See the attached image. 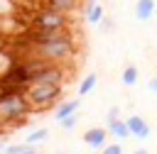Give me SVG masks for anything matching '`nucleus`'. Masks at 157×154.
I'll return each mask as SVG.
<instances>
[{"label": "nucleus", "mask_w": 157, "mask_h": 154, "mask_svg": "<svg viewBox=\"0 0 157 154\" xmlns=\"http://www.w3.org/2000/svg\"><path fill=\"white\" fill-rule=\"evenodd\" d=\"M125 122H128L130 137H135V139H140V142L150 139V134H152V127H150V122H147L142 115H130Z\"/></svg>", "instance_id": "6"}, {"label": "nucleus", "mask_w": 157, "mask_h": 154, "mask_svg": "<svg viewBox=\"0 0 157 154\" xmlns=\"http://www.w3.org/2000/svg\"><path fill=\"white\" fill-rule=\"evenodd\" d=\"M32 27H34V29H66V27H69V17H66V12L44 5L42 10L34 12Z\"/></svg>", "instance_id": "4"}, {"label": "nucleus", "mask_w": 157, "mask_h": 154, "mask_svg": "<svg viewBox=\"0 0 157 154\" xmlns=\"http://www.w3.org/2000/svg\"><path fill=\"white\" fill-rule=\"evenodd\" d=\"M32 49H34V56H39V59H44V61H54V64L69 61V59L74 56V51H76L74 39H71V34H69L66 29H61V32H59L56 37H52V39H44V42L32 44Z\"/></svg>", "instance_id": "1"}, {"label": "nucleus", "mask_w": 157, "mask_h": 154, "mask_svg": "<svg viewBox=\"0 0 157 154\" xmlns=\"http://www.w3.org/2000/svg\"><path fill=\"white\" fill-rule=\"evenodd\" d=\"M2 127H5V122H2V120H0V130H2Z\"/></svg>", "instance_id": "22"}, {"label": "nucleus", "mask_w": 157, "mask_h": 154, "mask_svg": "<svg viewBox=\"0 0 157 154\" xmlns=\"http://www.w3.org/2000/svg\"><path fill=\"white\" fill-rule=\"evenodd\" d=\"M147 88H150V90H152V93H157V76H155V78H152V81H150V86H147Z\"/></svg>", "instance_id": "21"}, {"label": "nucleus", "mask_w": 157, "mask_h": 154, "mask_svg": "<svg viewBox=\"0 0 157 154\" xmlns=\"http://www.w3.org/2000/svg\"><path fill=\"white\" fill-rule=\"evenodd\" d=\"M86 22H88V24H101V22H103V5H98L96 0H88Z\"/></svg>", "instance_id": "11"}, {"label": "nucleus", "mask_w": 157, "mask_h": 154, "mask_svg": "<svg viewBox=\"0 0 157 154\" xmlns=\"http://www.w3.org/2000/svg\"><path fill=\"white\" fill-rule=\"evenodd\" d=\"M7 154H34V149H32V144H10L7 149H5Z\"/></svg>", "instance_id": "16"}, {"label": "nucleus", "mask_w": 157, "mask_h": 154, "mask_svg": "<svg viewBox=\"0 0 157 154\" xmlns=\"http://www.w3.org/2000/svg\"><path fill=\"white\" fill-rule=\"evenodd\" d=\"M59 125H61L64 130H74V127L78 125V112H74V115H69V117H64V120H59Z\"/></svg>", "instance_id": "18"}, {"label": "nucleus", "mask_w": 157, "mask_h": 154, "mask_svg": "<svg viewBox=\"0 0 157 154\" xmlns=\"http://www.w3.org/2000/svg\"><path fill=\"white\" fill-rule=\"evenodd\" d=\"M105 139H108V130L91 127V130L83 132V142H86L91 149H103V147H105Z\"/></svg>", "instance_id": "7"}, {"label": "nucleus", "mask_w": 157, "mask_h": 154, "mask_svg": "<svg viewBox=\"0 0 157 154\" xmlns=\"http://www.w3.org/2000/svg\"><path fill=\"white\" fill-rule=\"evenodd\" d=\"M78 108H81V100H78V98H71V100H59V103H56V110H54V120L59 122V120H64V117H69V115L78 112Z\"/></svg>", "instance_id": "8"}, {"label": "nucleus", "mask_w": 157, "mask_h": 154, "mask_svg": "<svg viewBox=\"0 0 157 154\" xmlns=\"http://www.w3.org/2000/svg\"><path fill=\"white\" fill-rule=\"evenodd\" d=\"M96 86H98V76H96V73L83 76V81L78 83V95H88V93H91Z\"/></svg>", "instance_id": "14"}, {"label": "nucleus", "mask_w": 157, "mask_h": 154, "mask_svg": "<svg viewBox=\"0 0 157 154\" xmlns=\"http://www.w3.org/2000/svg\"><path fill=\"white\" fill-rule=\"evenodd\" d=\"M27 98L32 103V110L42 112L47 108H54L59 100H61V86L59 83H29L27 86Z\"/></svg>", "instance_id": "3"}, {"label": "nucleus", "mask_w": 157, "mask_h": 154, "mask_svg": "<svg viewBox=\"0 0 157 154\" xmlns=\"http://www.w3.org/2000/svg\"><path fill=\"white\" fill-rule=\"evenodd\" d=\"M103 154H123L120 142H115V144H105V147H103Z\"/></svg>", "instance_id": "19"}, {"label": "nucleus", "mask_w": 157, "mask_h": 154, "mask_svg": "<svg viewBox=\"0 0 157 154\" xmlns=\"http://www.w3.org/2000/svg\"><path fill=\"white\" fill-rule=\"evenodd\" d=\"M44 139H49V130L47 127H39V130H34V132L27 134V144H39Z\"/></svg>", "instance_id": "15"}, {"label": "nucleus", "mask_w": 157, "mask_h": 154, "mask_svg": "<svg viewBox=\"0 0 157 154\" xmlns=\"http://www.w3.org/2000/svg\"><path fill=\"white\" fill-rule=\"evenodd\" d=\"M44 5L54 7V10H61V12H71L78 7V0H44Z\"/></svg>", "instance_id": "13"}, {"label": "nucleus", "mask_w": 157, "mask_h": 154, "mask_svg": "<svg viewBox=\"0 0 157 154\" xmlns=\"http://www.w3.org/2000/svg\"><path fill=\"white\" fill-rule=\"evenodd\" d=\"M157 12V2L155 0H137L135 2V17L140 22H150Z\"/></svg>", "instance_id": "9"}, {"label": "nucleus", "mask_w": 157, "mask_h": 154, "mask_svg": "<svg viewBox=\"0 0 157 154\" xmlns=\"http://www.w3.org/2000/svg\"><path fill=\"white\" fill-rule=\"evenodd\" d=\"M2 78H5V81H10L12 86H17V88H25V90H27V86L32 83V68H29V64H27V61H12Z\"/></svg>", "instance_id": "5"}, {"label": "nucleus", "mask_w": 157, "mask_h": 154, "mask_svg": "<svg viewBox=\"0 0 157 154\" xmlns=\"http://www.w3.org/2000/svg\"><path fill=\"white\" fill-rule=\"evenodd\" d=\"M115 117H120V110H118V108H110L108 115H105V122H110V120H115Z\"/></svg>", "instance_id": "20"}, {"label": "nucleus", "mask_w": 157, "mask_h": 154, "mask_svg": "<svg viewBox=\"0 0 157 154\" xmlns=\"http://www.w3.org/2000/svg\"><path fill=\"white\" fill-rule=\"evenodd\" d=\"M105 125H108V132H110L118 142H125V139L130 137V130H128V122H125V120L115 117V120H110V122H105Z\"/></svg>", "instance_id": "10"}, {"label": "nucleus", "mask_w": 157, "mask_h": 154, "mask_svg": "<svg viewBox=\"0 0 157 154\" xmlns=\"http://www.w3.org/2000/svg\"><path fill=\"white\" fill-rule=\"evenodd\" d=\"M15 15V0H0V17H12Z\"/></svg>", "instance_id": "17"}, {"label": "nucleus", "mask_w": 157, "mask_h": 154, "mask_svg": "<svg viewBox=\"0 0 157 154\" xmlns=\"http://www.w3.org/2000/svg\"><path fill=\"white\" fill-rule=\"evenodd\" d=\"M29 112H32V103H29L25 90L0 98V120L5 125H20L27 120Z\"/></svg>", "instance_id": "2"}, {"label": "nucleus", "mask_w": 157, "mask_h": 154, "mask_svg": "<svg viewBox=\"0 0 157 154\" xmlns=\"http://www.w3.org/2000/svg\"><path fill=\"white\" fill-rule=\"evenodd\" d=\"M137 78H140V71H137L135 66H125L123 73H120V81H123V86H128V88L137 86Z\"/></svg>", "instance_id": "12"}]
</instances>
